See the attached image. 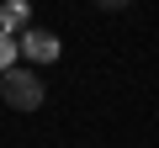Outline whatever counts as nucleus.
<instances>
[{"mask_svg": "<svg viewBox=\"0 0 159 148\" xmlns=\"http://www.w3.org/2000/svg\"><path fill=\"white\" fill-rule=\"evenodd\" d=\"M16 42H21V53H27V58H37V63H53V58H58V48H64V42H58L53 32H43V27H27Z\"/></svg>", "mask_w": 159, "mask_h": 148, "instance_id": "2", "label": "nucleus"}, {"mask_svg": "<svg viewBox=\"0 0 159 148\" xmlns=\"http://www.w3.org/2000/svg\"><path fill=\"white\" fill-rule=\"evenodd\" d=\"M27 27H32L27 0H6V6H0V32H6V37H21Z\"/></svg>", "mask_w": 159, "mask_h": 148, "instance_id": "3", "label": "nucleus"}, {"mask_svg": "<svg viewBox=\"0 0 159 148\" xmlns=\"http://www.w3.org/2000/svg\"><path fill=\"white\" fill-rule=\"evenodd\" d=\"M0 95H6L11 111H37L43 106V80H37L32 69H11L6 80H0Z\"/></svg>", "mask_w": 159, "mask_h": 148, "instance_id": "1", "label": "nucleus"}, {"mask_svg": "<svg viewBox=\"0 0 159 148\" xmlns=\"http://www.w3.org/2000/svg\"><path fill=\"white\" fill-rule=\"evenodd\" d=\"M16 53H21V42H16V37H6V32H0V80H6V74L16 69Z\"/></svg>", "mask_w": 159, "mask_h": 148, "instance_id": "4", "label": "nucleus"}]
</instances>
